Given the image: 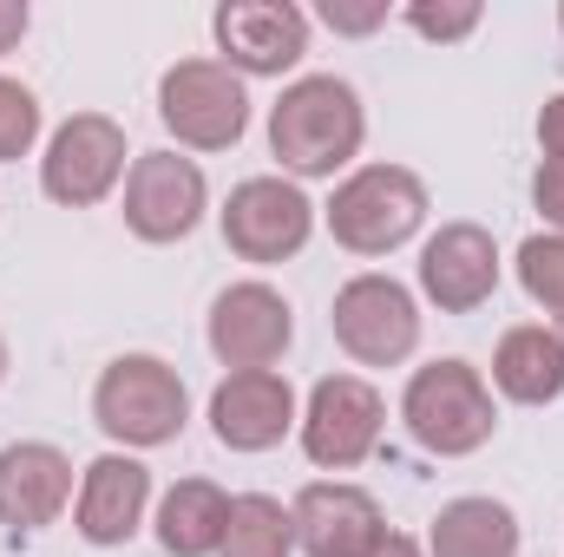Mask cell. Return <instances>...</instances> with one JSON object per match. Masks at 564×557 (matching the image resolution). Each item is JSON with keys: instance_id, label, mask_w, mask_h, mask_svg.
<instances>
[{"instance_id": "obj_1", "label": "cell", "mask_w": 564, "mask_h": 557, "mask_svg": "<svg viewBox=\"0 0 564 557\" xmlns=\"http://www.w3.org/2000/svg\"><path fill=\"white\" fill-rule=\"evenodd\" d=\"M368 139V112L361 92L335 73H308L295 86H282L270 106V151L282 157L289 177H335L355 164V151Z\"/></svg>"}, {"instance_id": "obj_2", "label": "cell", "mask_w": 564, "mask_h": 557, "mask_svg": "<svg viewBox=\"0 0 564 557\" xmlns=\"http://www.w3.org/2000/svg\"><path fill=\"white\" fill-rule=\"evenodd\" d=\"M328 237L348 256H394L426 223V184L408 164H361L328 197Z\"/></svg>"}, {"instance_id": "obj_3", "label": "cell", "mask_w": 564, "mask_h": 557, "mask_svg": "<svg viewBox=\"0 0 564 557\" xmlns=\"http://www.w3.org/2000/svg\"><path fill=\"white\" fill-rule=\"evenodd\" d=\"M401 419L414 433V446L433 459H466L479 452L492 433H499V407H492V387L473 361H433L414 368L408 394H401Z\"/></svg>"}, {"instance_id": "obj_4", "label": "cell", "mask_w": 564, "mask_h": 557, "mask_svg": "<svg viewBox=\"0 0 564 557\" xmlns=\"http://www.w3.org/2000/svg\"><path fill=\"white\" fill-rule=\"evenodd\" d=\"M93 419L112 446L126 452H151V446H171L191 419V394L177 381L171 361L158 354H119L99 387H93Z\"/></svg>"}, {"instance_id": "obj_5", "label": "cell", "mask_w": 564, "mask_h": 557, "mask_svg": "<svg viewBox=\"0 0 564 557\" xmlns=\"http://www.w3.org/2000/svg\"><path fill=\"white\" fill-rule=\"evenodd\" d=\"M158 119L184 151H230L250 132V92L224 59H177L158 79Z\"/></svg>"}, {"instance_id": "obj_6", "label": "cell", "mask_w": 564, "mask_h": 557, "mask_svg": "<svg viewBox=\"0 0 564 557\" xmlns=\"http://www.w3.org/2000/svg\"><path fill=\"white\" fill-rule=\"evenodd\" d=\"M328 328H335V341H341L348 361H361V368H401L421 348V302H414L408 282L368 270V276L335 288Z\"/></svg>"}, {"instance_id": "obj_7", "label": "cell", "mask_w": 564, "mask_h": 557, "mask_svg": "<svg viewBox=\"0 0 564 557\" xmlns=\"http://www.w3.org/2000/svg\"><path fill=\"white\" fill-rule=\"evenodd\" d=\"M302 452L308 466L322 472H348L361 459H375L381 433H388V401L361 381V374H322L308 387V407H302Z\"/></svg>"}, {"instance_id": "obj_8", "label": "cell", "mask_w": 564, "mask_h": 557, "mask_svg": "<svg viewBox=\"0 0 564 557\" xmlns=\"http://www.w3.org/2000/svg\"><path fill=\"white\" fill-rule=\"evenodd\" d=\"M126 177V125L106 112H73L40 157V190L66 210H93Z\"/></svg>"}, {"instance_id": "obj_9", "label": "cell", "mask_w": 564, "mask_h": 557, "mask_svg": "<svg viewBox=\"0 0 564 557\" xmlns=\"http://www.w3.org/2000/svg\"><path fill=\"white\" fill-rule=\"evenodd\" d=\"M217 223L243 263H289L315 237V204L289 177H243L230 190V204L217 210Z\"/></svg>"}, {"instance_id": "obj_10", "label": "cell", "mask_w": 564, "mask_h": 557, "mask_svg": "<svg viewBox=\"0 0 564 557\" xmlns=\"http://www.w3.org/2000/svg\"><path fill=\"white\" fill-rule=\"evenodd\" d=\"M210 210V184L197 157L177 151H144L126 171V230L139 243H184Z\"/></svg>"}, {"instance_id": "obj_11", "label": "cell", "mask_w": 564, "mask_h": 557, "mask_svg": "<svg viewBox=\"0 0 564 557\" xmlns=\"http://www.w3.org/2000/svg\"><path fill=\"white\" fill-rule=\"evenodd\" d=\"M210 33L237 79H282L308 53V13L289 0H224L210 13Z\"/></svg>"}, {"instance_id": "obj_12", "label": "cell", "mask_w": 564, "mask_h": 557, "mask_svg": "<svg viewBox=\"0 0 564 557\" xmlns=\"http://www.w3.org/2000/svg\"><path fill=\"white\" fill-rule=\"evenodd\" d=\"M289 341H295V308L282 302V288H270V282H230L210 302V354L230 374L276 368L289 354Z\"/></svg>"}, {"instance_id": "obj_13", "label": "cell", "mask_w": 564, "mask_h": 557, "mask_svg": "<svg viewBox=\"0 0 564 557\" xmlns=\"http://www.w3.org/2000/svg\"><path fill=\"white\" fill-rule=\"evenodd\" d=\"M289 518H295V551H308V557H368L388 538V518H381L375 492H361L348 479L302 485Z\"/></svg>"}, {"instance_id": "obj_14", "label": "cell", "mask_w": 564, "mask_h": 557, "mask_svg": "<svg viewBox=\"0 0 564 557\" xmlns=\"http://www.w3.org/2000/svg\"><path fill=\"white\" fill-rule=\"evenodd\" d=\"M499 288V243L479 223H440L421 243V295L440 315H473Z\"/></svg>"}, {"instance_id": "obj_15", "label": "cell", "mask_w": 564, "mask_h": 557, "mask_svg": "<svg viewBox=\"0 0 564 557\" xmlns=\"http://www.w3.org/2000/svg\"><path fill=\"white\" fill-rule=\"evenodd\" d=\"M151 512V472L132 452H99L86 472H79V499H73V532L99 551H119L132 545Z\"/></svg>"}, {"instance_id": "obj_16", "label": "cell", "mask_w": 564, "mask_h": 557, "mask_svg": "<svg viewBox=\"0 0 564 557\" xmlns=\"http://www.w3.org/2000/svg\"><path fill=\"white\" fill-rule=\"evenodd\" d=\"M295 387L276 368H250V374H224L210 394V433L230 452H270L295 433Z\"/></svg>"}, {"instance_id": "obj_17", "label": "cell", "mask_w": 564, "mask_h": 557, "mask_svg": "<svg viewBox=\"0 0 564 557\" xmlns=\"http://www.w3.org/2000/svg\"><path fill=\"white\" fill-rule=\"evenodd\" d=\"M73 505V459L46 439L0 446V525L7 532H46Z\"/></svg>"}, {"instance_id": "obj_18", "label": "cell", "mask_w": 564, "mask_h": 557, "mask_svg": "<svg viewBox=\"0 0 564 557\" xmlns=\"http://www.w3.org/2000/svg\"><path fill=\"white\" fill-rule=\"evenodd\" d=\"M492 387L519 407H552L564 394V335L545 321H519L492 348Z\"/></svg>"}, {"instance_id": "obj_19", "label": "cell", "mask_w": 564, "mask_h": 557, "mask_svg": "<svg viewBox=\"0 0 564 557\" xmlns=\"http://www.w3.org/2000/svg\"><path fill=\"white\" fill-rule=\"evenodd\" d=\"M230 525V492L210 479H177L158 499V545L171 557H217Z\"/></svg>"}, {"instance_id": "obj_20", "label": "cell", "mask_w": 564, "mask_h": 557, "mask_svg": "<svg viewBox=\"0 0 564 557\" xmlns=\"http://www.w3.org/2000/svg\"><path fill=\"white\" fill-rule=\"evenodd\" d=\"M426 557H519V512L506 499H453L440 505Z\"/></svg>"}, {"instance_id": "obj_21", "label": "cell", "mask_w": 564, "mask_h": 557, "mask_svg": "<svg viewBox=\"0 0 564 557\" xmlns=\"http://www.w3.org/2000/svg\"><path fill=\"white\" fill-rule=\"evenodd\" d=\"M217 557H295V518L270 492H237Z\"/></svg>"}, {"instance_id": "obj_22", "label": "cell", "mask_w": 564, "mask_h": 557, "mask_svg": "<svg viewBox=\"0 0 564 557\" xmlns=\"http://www.w3.org/2000/svg\"><path fill=\"white\" fill-rule=\"evenodd\" d=\"M519 282H525V295L552 315L545 328H558V335H564V237H558V230H545V237H525V243H519Z\"/></svg>"}, {"instance_id": "obj_23", "label": "cell", "mask_w": 564, "mask_h": 557, "mask_svg": "<svg viewBox=\"0 0 564 557\" xmlns=\"http://www.w3.org/2000/svg\"><path fill=\"white\" fill-rule=\"evenodd\" d=\"M401 20H408L421 40H440V46H453V40L479 33L486 7H479V0H414V7H401Z\"/></svg>"}, {"instance_id": "obj_24", "label": "cell", "mask_w": 564, "mask_h": 557, "mask_svg": "<svg viewBox=\"0 0 564 557\" xmlns=\"http://www.w3.org/2000/svg\"><path fill=\"white\" fill-rule=\"evenodd\" d=\"M33 139H40V99H33L20 79H7V73H0V164L26 157Z\"/></svg>"}, {"instance_id": "obj_25", "label": "cell", "mask_w": 564, "mask_h": 557, "mask_svg": "<svg viewBox=\"0 0 564 557\" xmlns=\"http://www.w3.org/2000/svg\"><path fill=\"white\" fill-rule=\"evenodd\" d=\"M322 20L335 33H375L388 26V0H322Z\"/></svg>"}, {"instance_id": "obj_26", "label": "cell", "mask_w": 564, "mask_h": 557, "mask_svg": "<svg viewBox=\"0 0 564 557\" xmlns=\"http://www.w3.org/2000/svg\"><path fill=\"white\" fill-rule=\"evenodd\" d=\"M532 204H539V217H545V223L564 237V164H552V157H545V164L532 171Z\"/></svg>"}, {"instance_id": "obj_27", "label": "cell", "mask_w": 564, "mask_h": 557, "mask_svg": "<svg viewBox=\"0 0 564 557\" xmlns=\"http://www.w3.org/2000/svg\"><path fill=\"white\" fill-rule=\"evenodd\" d=\"M539 144H545L552 164H564V92L545 99V112H539Z\"/></svg>"}, {"instance_id": "obj_28", "label": "cell", "mask_w": 564, "mask_h": 557, "mask_svg": "<svg viewBox=\"0 0 564 557\" xmlns=\"http://www.w3.org/2000/svg\"><path fill=\"white\" fill-rule=\"evenodd\" d=\"M26 26H33L26 0H0V53H13V46L26 40Z\"/></svg>"}, {"instance_id": "obj_29", "label": "cell", "mask_w": 564, "mask_h": 557, "mask_svg": "<svg viewBox=\"0 0 564 557\" xmlns=\"http://www.w3.org/2000/svg\"><path fill=\"white\" fill-rule=\"evenodd\" d=\"M368 557H426V551L414 545V538H408V532H388V538H381V545H375Z\"/></svg>"}, {"instance_id": "obj_30", "label": "cell", "mask_w": 564, "mask_h": 557, "mask_svg": "<svg viewBox=\"0 0 564 557\" xmlns=\"http://www.w3.org/2000/svg\"><path fill=\"white\" fill-rule=\"evenodd\" d=\"M0 381H7V335H0Z\"/></svg>"}, {"instance_id": "obj_31", "label": "cell", "mask_w": 564, "mask_h": 557, "mask_svg": "<svg viewBox=\"0 0 564 557\" xmlns=\"http://www.w3.org/2000/svg\"><path fill=\"white\" fill-rule=\"evenodd\" d=\"M558 26H564V7H558Z\"/></svg>"}]
</instances>
